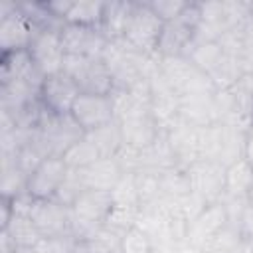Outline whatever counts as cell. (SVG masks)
<instances>
[{
	"label": "cell",
	"instance_id": "1",
	"mask_svg": "<svg viewBox=\"0 0 253 253\" xmlns=\"http://www.w3.org/2000/svg\"><path fill=\"white\" fill-rule=\"evenodd\" d=\"M162 28H164V22L148 8V4L144 0H134V8L128 18L123 40L132 49H136L144 55H156Z\"/></svg>",
	"mask_w": 253,
	"mask_h": 253
},
{
	"label": "cell",
	"instance_id": "33",
	"mask_svg": "<svg viewBox=\"0 0 253 253\" xmlns=\"http://www.w3.org/2000/svg\"><path fill=\"white\" fill-rule=\"evenodd\" d=\"M243 158H245V160H247V164L253 168V136H251V134H247V142H245Z\"/></svg>",
	"mask_w": 253,
	"mask_h": 253
},
{
	"label": "cell",
	"instance_id": "24",
	"mask_svg": "<svg viewBox=\"0 0 253 253\" xmlns=\"http://www.w3.org/2000/svg\"><path fill=\"white\" fill-rule=\"evenodd\" d=\"M245 142H247V132L223 125V138H221V150H219L217 162L221 166H229L239 158H243Z\"/></svg>",
	"mask_w": 253,
	"mask_h": 253
},
{
	"label": "cell",
	"instance_id": "38",
	"mask_svg": "<svg viewBox=\"0 0 253 253\" xmlns=\"http://www.w3.org/2000/svg\"><path fill=\"white\" fill-rule=\"evenodd\" d=\"M251 18H253V2H251Z\"/></svg>",
	"mask_w": 253,
	"mask_h": 253
},
{
	"label": "cell",
	"instance_id": "4",
	"mask_svg": "<svg viewBox=\"0 0 253 253\" xmlns=\"http://www.w3.org/2000/svg\"><path fill=\"white\" fill-rule=\"evenodd\" d=\"M69 174L63 156H45L30 174L26 192L34 200H53Z\"/></svg>",
	"mask_w": 253,
	"mask_h": 253
},
{
	"label": "cell",
	"instance_id": "7",
	"mask_svg": "<svg viewBox=\"0 0 253 253\" xmlns=\"http://www.w3.org/2000/svg\"><path fill=\"white\" fill-rule=\"evenodd\" d=\"M190 192L200 196L206 204L219 202L225 192V166L211 160H198L186 168Z\"/></svg>",
	"mask_w": 253,
	"mask_h": 253
},
{
	"label": "cell",
	"instance_id": "12",
	"mask_svg": "<svg viewBox=\"0 0 253 253\" xmlns=\"http://www.w3.org/2000/svg\"><path fill=\"white\" fill-rule=\"evenodd\" d=\"M198 126H190L178 121L172 128L166 130L168 144L174 152L176 164L180 168H188L200 160V146H198Z\"/></svg>",
	"mask_w": 253,
	"mask_h": 253
},
{
	"label": "cell",
	"instance_id": "15",
	"mask_svg": "<svg viewBox=\"0 0 253 253\" xmlns=\"http://www.w3.org/2000/svg\"><path fill=\"white\" fill-rule=\"evenodd\" d=\"M119 126H121V134H123V144L128 148H134V150L148 148L164 132V130H160V126L154 123V119L150 115L119 123Z\"/></svg>",
	"mask_w": 253,
	"mask_h": 253
},
{
	"label": "cell",
	"instance_id": "32",
	"mask_svg": "<svg viewBox=\"0 0 253 253\" xmlns=\"http://www.w3.org/2000/svg\"><path fill=\"white\" fill-rule=\"evenodd\" d=\"M16 251H18V243L14 241V237L6 229H0V253H16Z\"/></svg>",
	"mask_w": 253,
	"mask_h": 253
},
{
	"label": "cell",
	"instance_id": "3",
	"mask_svg": "<svg viewBox=\"0 0 253 253\" xmlns=\"http://www.w3.org/2000/svg\"><path fill=\"white\" fill-rule=\"evenodd\" d=\"M28 53L42 77H51L63 71L65 49L61 43V30H38Z\"/></svg>",
	"mask_w": 253,
	"mask_h": 253
},
{
	"label": "cell",
	"instance_id": "11",
	"mask_svg": "<svg viewBox=\"0 0 253 253\" xmlns=\"http://www.w3.org/2000/svg\"><path fill=\"white\" fill-rule=\"evenodd\" d=\"M227 223H229V215H227L225 206H223L221 202H211V204H208V206L202 210V213H200L196 219H192V221L188 223L186 239H188L194 247L202 249V245H204L210 237H213L217 231H221Z\"/></svg>",
	"mask_w": 253,
	"mask_h": 253
},
{
	"label": "cell",
	"instance_id": "13",
	"mask_svg": "<svg viewBox=\"0 0 253 253\" xmlns=\"http://www.w3.org/2000/svg\"><path fill=\"white\" fill-rule=\"evenodd\" d=\"M85 190H99V192H113L119 180L125 176L123 166L119 160L113 158H99L97 162L89 164L87 168L79 170Z\"/></svg>",
	"mask_w": 253,
	"mask_h": 253
},
{
	"label": "cell",
	"instance_id": "31",
	"mask_svg": "<svg viewBox=\"0 0 253 253\" xmlns=\"http://www.w3.org/2000/svg\"><path fill=\"white\" fill-rule=\"evenodd\" d=\"M239 229L243 235L247 237H253V204H247L243 213H241V219H239Z\"/></svg>",
	"mask_w": 253,
	"mask_h": 253
},
{
	"label": "cell",
	"instance_id": "6",
	"mask_svg": "<svg viewBox=\"0 0 253 253\" xmlns=\"http://www.w3.org/2000/svg\"><path fill=\"white\" fill-rule=\"evenodd\" d=\"M69 115L85 132H91V130H95L99 126H105V125L115 121L113 95L81 93L75 99Z\"/></svg>",
	"mask_w": 253,
	"mask_h": 253
},
{
	"label": "cell",
	"instance_id": "16",
	"mask_svg": "<svg viewBox=\"0 0 253 253\" xmlns=\"http://www.w3.org/2000/svg\"><path fill=\"white\" fill-rule=\"evenodd\" d=\"M134 0H111L105 2L101 30L109 40H123L128 18L132 14Z\"/></svg>",
	"mask_w": 253,
	"mask_h": 253
},
{
	"label": "cell",
	"instance_id": "27",
	"mask_svg": "<svg viewBox=\"0 0 253 253\" xmlns=\"http://www.w3.org/2000/svg\"><path fill=\"white\" fill-rule=\"evenodd\" d=\"M121 253H156V247L142 227L132 225L121 233Z\"/></svg>",
	"mask_w": 253,
	"mask_h": 253
},
{
	"label": "cell",
	"instance_id": "29",
	"mask_svg": "<svg viewBox=\"0 0 253 253\" xmlns=\"http://www.w3.org/2000/svg\"><path fill=\"white\" fill-rule=\"evenodd\" d=\"M144 2L164 24L178 20L188 6V2L184 0H144Z\"/></svg>",
	"mask_w": 253,
	"mask_h": 253
},
{
	"label": "cell",
	"instance_id": "9",
	"mask_svg": "<svg viewBox=\"0 0 253 253\" xmlns=\"http://www.w3.org/2000/svg\"><path fill=\"white\" fill-rule=\"evenodd\" d=\"M30 219L42 233V237L71 235V211L69 206L57 200H34Z\"/></svg>",
	"mask_w": 253,
	"mask_h": 253
},
{
	"label": "cell",
	"instance_id": "17",
	"mask_svg": "<svg viewBox=\"0 0 253 253\" xmlns=\"http://www.w3.org/2000/svg\"><path fill=\"white\" fill-rule=\"evenodd\" d=\"M184 57H188L194 67H198L210 77L225 61L227 53L223 51L219 42H192Z\"/></svg>",
	"mask_w": 253,
	"mask_h": 253
},
{
	"label": "cell",
	"instance_id": "10",
	"mask_svg": "<svg viewBox=\"0 0 253 253\" xmlns=\"http://www.w3.org/2000/svg\"><path fill=\"white\" fill-rule=\"evenodd\" d=\"M38 28L30 22L28 16L16 6L14 12L0 16V47L2 53H14V51H26L36 36Z\"/></svg>",
	"mask_w": 253,
	"mask_h": 253
},
{
	"label": "cell",
	"instance_id": "22",
	"mask_svg": "<svg viewBox=\"0 0 253 253\" xmlns=\"http://www.w3.org/2000/svg\"><path fill=\"white\" fill-rule=\"evenodd\" d=\"M241 241H243L241 229L233 223H227L221 231H217L202 245L200 253H239Z\"/></svg>",
	"mask_w": 253,
	"mask_h": 253
},
{
	"label": "cell",
	"instance_id": "18",
	"mask_svg": "<svg viewBox=\"0 0 253 253\" xmlns=\"http://www.w3.org/2000/svg\"><path fill=\"white\" fill-rule=\"evenodd\" d=\"M253 186V168L247 164L245 158L225 166V192L223 196L231 198H247Z\"/></svg>",
	"mask_w": 253,
	"mask_h": 253
},
{
	"label": "cell",
	"instance_id": "23",
	"mask_svg": "<svg viewBox=\"0 0 253 253\" xmlns=\"http://www.w3.org/2000/svg\"><path fill=\"white\" fill-rule=\"evenodd\" d=\"M2 229H6L14 237V241L18 243V247H34L42 239V233L38 231V227L34 225V221L30 219V215H24V213H14L12 211L10 221Z\"/></svg>",
	"mask_w": 253,
	"mask_h": 253
},
{
	"label": "cell",
	"instance_id": "36",
	"mask_svg": "<svg viewBox=\"0 0 253 253\" xmlns=\"http://www.w3.org/2000/svg\"><path fill=\"white\" fill-rule=\"evenodd\" d=\"M245 79H247V83H249L251 89H253V73H251V75H245Z\"/></svg>",
	"mask_w": 253,
	"mask_h": 253
},
{
	"label": "cell",
	"instance_id": "20",
	"mask_svg": "<svg viewBox=\"0 0 253 253\" xmlns=\"http://www.w3.org/2000/svg\"><path fill=\"white\" fill-rule=\"evenodd\" d=\"M85 136L95 144V148L99 150L101 156L105 158H113L119 154V150L123 148V134H121V126L117 121L99 126L91 132H85Z\"/></svg>",
	"mask_w": 253,
	"mask_h": 253
},
{
	"label": "cell",
	"instance_id": "25",
	"mask_svg": "<svg viewBox=\"0 0 253 253\" xmlns=\"http://www.w3.org/2000/svg\"><path fill=\"white\" fill-rule=\"evenodd\" d=\"M99 158H103V156L99 154V150L95 148V144H93L87 136L79 138L75 144H71V146L63 152V160H65V164H67L71 170L87 168L89 164L97 162Z\"/></svg>",
	"mask_w": 253,
	"mask_h": 253
},
{
	"label": "cell",
	"instance_id": "8",
	"mask_svg": "<svg viewBox=\"0 0 253 253\" xmlns=\"http://www.w3.org/2000/svg\"><path fill=\"white\" fill-rule=\"evenodd\" d=\"M61 43H63L65 55L101 57L109 43V38L103 34L101 28L65 24L61 28Z\"/></svg>",
	"mask_w": 253,
	"mask_h": 253
},
{
	"label": "cell",
	"instance_id": "35",
	"mask_svg": "<svg viewBox=\"0 0 253 253\" xmlns=\"http://www.w3.org/2000/svg\"><path fill=\"white\" fill-rule=\"evenodd\" d=\"M247 204H253V186H251V190L247 194Z\"/></svg>",
	"mask_w": 253,
	"mask_h": 253
},
{
	"label": "cell",
	"instance_id": "37",
	"mask_svg": "<svg viewBox=\"0 0 253 253\" xmlns=\"http://www.w3.org/2000/svg\"><path fill=\"white\" fill-rule=\"evenodd\" d=\"M249 134L253 136V123H251V128H249Z\"/></svg>",
	"mask_w": 253,
	"mask_h": 253
},
{
	"label": "cell",
	"instance_id": "30",
	"mask_svg": "<svg viewBox=\"0 0 253 253\" xmlns=\"http://www.w3.org/2000/svg\"><path fill=\"white\" fill-rule=\"evenodd\" d=\"M77 241L71 235H55V237H42L36 245V253H75Z\"/></svg>",
	"mask_w": 253,
	"mask_h": 253
},
{
	"label": "cell",
	"instance_id": "5",
	"mask_svg": "<svg viewBox=\"0 0 253 253\" xmlns=\"http://www.w3.org/2000/svg\"><path fill=\"white\" fill-rule=\"evenodd\" d=\"M79 95H81V89L77 87V83L67 73L61 71L57 75L43 77L38 97L43 111L57 117H65L71 113V107Z\"/></svg>",
	"mask_w": 253,
	"mask_h": 253
},
{
	"label": "cell",
	"instance_id": "28",
	"mask_svg": "<svg viewBox=\"0 0 253 253\" xmlns=\"http://www.w3.org/2000/svg\"><path fill=\"white\" fill-rule=\"evenodd\" d=\"M115 204H138V190H136V176L134 172H125V176L119 180L115 190L111 192Z\"/></svg>",
	"mask_w": 253,
	"mask_h": 253
},
{
	"label": "cell",
	"instance_id": "19",
	"mask_svg": "<svg viewBox=\"0 0 253 253\" xmlns=\"http://www.w3.org/2000/svg\"><path fill=\"white\" fill-rule=\"evenodd\" d=\"M26 188H28V174L20 168L16 156L2 154V188H0L2 198L12 200L22 194H28Z\"/></svg>",
	"mask_w": 253,
	"mask_h": 253
},
{
	"label": "cell",
	"instance_id": "34",
	"mask_svg": "<svg viewBox=\"0 0 253 253\" xmlns=\"http://www.w3.org/2000/svg\"><path fill=\"white\" fill-rule=\"evenodd\" d=\"M16 253H36V251H34V247H18Z\"/></svg>",
	"mask_w": 253,
	"mask_h": 253
},
{
	"label": "cell",
	"instance_id": "14",
	"mask_svg": "<svg viewBox=\"0 0 253 253\" xmlns=\"http://www.w3.org/2000/svg\"><path fill=\"white\" fill-rule=\"evenodd\" d=\"M213 95H186L180 97V107H178V115L180 121L190 125V126H210L219 123L217 121V111H215V101Z\"/></svg>",
	"mask_w": 253,
	"mask_h": 253
},
{
	"label": "cell",
	"instance_id": "26",
	"mask_svg": "<svg viewBox=\"0 0 253 253\" xmlns=\"http://www.w3.org/2000/svg\"><path fill=\"white\" fill-rule=\"evenodd\" d=\"M140 211H142V206L138 204H115L113 202V208L105 219V225L117 233H123L128 227L138 223Z\"/></svg>",
	"mask_w": 253,
	"mask_h": 253
},
{
	"label": "cell",
	"instance_id": "21",
	"mask_svg": "<svg viewBox=\"0 0 253 253\" xmlns=\"http://www.w3.org/2000/svg\"><path fill=\"white\" fill-rule=\"evenodd\" d=\"M105 2L101 0H73V6L65 18V24L101 28Z\"/></svg>",
	"mask_w": 253,
	"mask_h": 253
},
{
	"label": "cell",
	"instance_id": "2",
	"mask_svg": "<svg viewBox=\"0 0 253 253\" xmlns=\"http://www.w3.org/2000/svg\"><path fill=\"white\" fill-rule=\"evenodd\" d=\"M63 73H67L81 93H97V95H111L115 91V81L101 57H75L65 55Z\"/></svg>",
	"mask_w": 253,
	"mask_h": 253
}]
</instances>
